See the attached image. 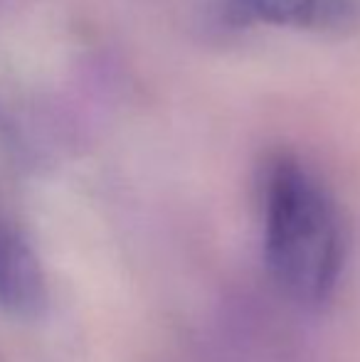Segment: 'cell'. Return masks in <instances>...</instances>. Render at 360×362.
Wrapping results in <instances>:
<instances>
[{
  "label": "cell",
  "instance_id": "cell-1",
  "mask_svg": "<svg viewBox=\"0 0 360 362\" xmlns=\"http://www.w3.org/2000/svg\"><path fill=\"white\" fill-rule=\"evenodd\" d=\"M265 262L289 296L323 303L343 267L341 217L326 187L294 156L272 158L265 175Z\"/></svg>",
  "mask_w": 360,
  "mask_h": 362
},
{
  "label": "cell",
  "instance_id": "cell-2",
  "mask_svg": "<svg viewBox=\"0 0 360 362\" xmlns=\"http://www.w3.org/2000/svg\"><path fill=\"white\" fill-rule=\"evenodd\" d=\"M222 15L230 25H274V28L346 33L356 25V0H225Z\"/></svg>",
  "mask_w": 360,
  "mask_h": 362
},
{
  "label": "cell",
  "instance_id": "cell-3",
  "mask_svg": "<svg viewBox=\"0 0 360 362\" xmlns=\"http://www.w3.org/2000/svg\"><path fill=\"white\" fill-rule=\"evenodd\" d=\"M47 303V284L37 254L0 212V305L18 315H37Z\"/></svg>",
  "mask_w": 360,
  "mask_h": 362
}]
</instances>
